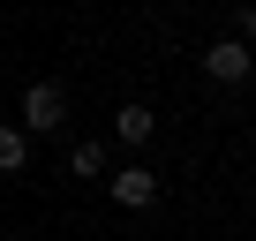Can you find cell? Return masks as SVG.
I'll return each mask as SVG.
<instances>
[{
  "label": "cell",
  "instance_id": "obj_1",
  "mask_svg": "<svg viewBox=\"0 0 256 241\" xmlns=\"http://www.w3.org/2000/svg\"><path fill=\"white\" fill-rule=\"evenodd\" d=\"M60 120H68V90L60 83H30L23 90V136H53Z\"/></svg>",
  "mask_w": 256,
  "mask_h": 241
},
{
  "label": "cell",
  "instance_id": "obj_2",
  "mask_svg": "<svg viewBox=\"0 0 256 241\" xmlns=\"http://www.w3.org/2000/svg\"><path fill=\"white\" fill-rule=\"evenodd\" d=\"M248 68H256V46H241V38H211L204 46V76L211 83L234 90V83H248Z\"/></svg>",
  "mask_w": 256,
  "mask_h": 241
},
{
  "label": "cell",
  "instance_id": "obj_7",
  "mask_svg": "<svg viewBox=\"0 0 256 241\" xmlns=\"http://www.w3.org/2000/svg\"><path fill=\"white\" fill-rule=\"evenodd\" d=\"M234 38H241V46L256 38V0H241V8H234Z\"/></svg>",
  "mask_w": 256,
  "mask_h": 241
},
{
  "label": "cell",
  "instance_id": "obj_6",
  "mask_svg": "<svg viewBox=\"0 0 256 241\" xmlns=\"http://www.w3.org/2000/svg\"><path fill=\"white\" fill-rule=\"evenodd\" d=\"M23 158H30V136L23 128H0V174H16Z\"/></svg>",
  "mask_w": 256,
  "mask_h": 241
},
{
  "label": "cell",
  "instance_id": "obj_5",
  "mask_svg": "<svg viewBox=\"0 0 256 241\" xmlns=\"http://www.w3.org/2000/svg\"><path fill=\"white\" fill-rule=\"evenodd\" d=\"M68 174H76V181H106V144H98V136L76 144V151H68Z\"/></svg>",
  "mask_w": 256,
  "mask_h": 241
},
{
  "label": "cell",
  "instance_id": "obj_4",
  "mask_svg": "<svg viewBox=\"0 0 256 241\" xmlns=\"http://www.w3.org/2000/svg\"><path fill=\"white\" fill-rule=\"evenodd\" d=\"M113 136H120L128 151H144V144L158 136V113H151V106H136V98H128V106L113 113Z\"/></svg>",
  "mask_w": 256,
  "mask_h": 241
},
{
  "label": "cell",
  "instance_id": "obj_3",
  "mask_svg": "<svg viewBox=\"0 0 256 241\" xmlns=\"http://www.w3.org/2000/svg\"><path fill=\"white\" fill-rule=\"evenodd\" d=\"M106 188H113V204H128V211H151V204H158V174H151V166H120Z\"/></svg>",
  "mask_w": 256,
  "mask_h": 241
}]
</instances>
